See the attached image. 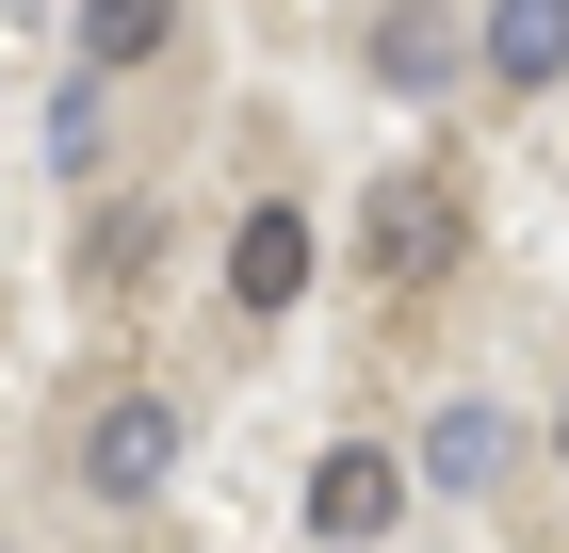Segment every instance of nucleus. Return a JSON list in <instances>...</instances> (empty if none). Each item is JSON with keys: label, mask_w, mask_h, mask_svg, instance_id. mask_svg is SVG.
Instances as JSON below:
<instances>
[{"label": "nucleus", "mask_w": 569, "mask_h": 553, "mask_svg": "<svg viewBox=\"0 0 569 553\" xmlns=\"http://www.w3.org/2000/svg\"><path fill=\"white\" fill-rule=\"evenodd\" d=\"M391 521H407V472L375 456V440H342V456L309 472V537H326V553H375Z\"/></svg>", "instance_id": "obj_3"}, {"label": "nucleus", "mask_w": 569, "mask_h": 553, "mask_svg": "<svg viewBox=\"0 0 569 553\" xmlns=\"http://www.w3.org/2000/svg\"><path fill=\"white\" fill-rule=\"evenodd\" d=\"M179 33V0H82V66H147Z\"/></svg>", "instance_id": "obj_7"}, {"label": "nucleus", "mask_w": 569, "mask_h": 553, "mask_svg": "<svg viewBox=\"0 0 569 553\" xmlns=\"http://www.w3.org/2000/svg\"><path fill=\"white\" fill-rule=\"evenodd\" d=\"M163 472H179V407H147V391H114V407L82 424V488H98V505H147Z\"/></svg>", "instance_id": "obj_2"}, {"label": "nucleus", "mask_w": 569, "mask_h": 553, "mask_svg": "<svg viewBox=\"0 0 569 553\" xmlns=\"http://www.w3.org/2000/svg\"><path fill=\"white\" fill-rule=\"evenodd\" d=\"M293 294H309V213H244V228H228V309L277 326Z\"/></svg>", "instance_id": "obj_4"}, {"label": "nucleus", "mask_w": 569, "mask_h": 553, "mask_svg": "<svg viewBox=\"0 0 569 553\" xmlns=\"http://www.w3.org/2000/svg\"><path fill=\"white\" fill-rule=\"evenodd\" d=\"M553 456H569V407H553Z\"/></svg>", "instance_id": "obj_8"}, {"label": "nucleus", "mask_w": 569, "mask_h": 553, "mask_svg": "<svg viewBox=\"0 0 569 553\" xmlns=\"http://www.w3.org/2000/svg\"><path fill=\"white\" fill-rule=\"evenodd\" d=\"M358 245H375V277H407V294H423L439 260L472 245V213H456V179H423V164H407V179H375V213H358Z\"/></svg>", "instance_id": "obj_1"}, {"label": "nucleus", "mask_w": 569, "mask_h": 553, "mask_svg": "<svg viewBox=\"0 0 569 553\" xmlns=\"http://www.w3.org/2000/svg\"><path fill=\"white\" fill-rule=\"evenodd\" d=\"M488 472H505V407L472 391V407H439V424H423V488H488Z\"/></svg>", "instance_id": "obj_6"}, {"label": "nucleus", "mask_w": 569, "mask_h": 553, "mask_svg": "<svg viewBox=\"0 0 569 553\" xmlns=\"http://www.w3.org/2000/svg\"><path fill=\"white\" fill-rule=\"evenodd\" d=\"M472 66L488 82H569V0H488V33H472Z\"/></svg>", "instance_id": "obj_5"}]
</instances>
